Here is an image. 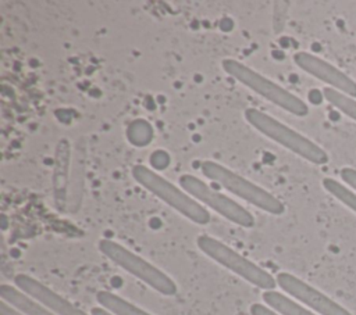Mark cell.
<instances>
[{"label":"cell","mask_w":356,"mask_h":315,"mask_svg":"<svg viewBox=\"0 0 356 315\" xmlns=\"http://www.w3.org/2000/svg\"><path fill=\"white\" fill-rule=\"evenodd\" d=\"M263 300L268 307H271L275 312L281 315H316L306 309L305 307H302L300 304L274 290L264 291Z\"/></svg>","instance_id":"14"},{"label":"cell","mask_w":356,"mask_h":315,"mask_svg":"<svg viewBox=\"0 0 356 315\" xmlns=\"http://www.w3.org/2000/svg\"><path fill=\"white\" fill-rule=\"evenodd\" d=\"M14 283L21 291L38 300L40 304H43L47 309H50L56 315H88L86 312L75 307L72 303H70L68 300H65L64 297H61L60 294H57L43 283H40L39 280L25 273L17 275L14 278Z\"/></svg>","instance_id":"10"},{"label":"cell","mask_w":356,"mask_h":315,"mask_svg":"<svg viewBox=\"0 0 356 315\" xmlns=\"http://www.w3.org/2000/svg\"><path fill=\"white\" fill-rule=\"evenodd\" d=\"M99 250L114 264L136 276L156 291L164 296H174L177 293V284L170 276L124 246L110 239H102L99 241Z\"/></svg>","instance_id":"5"},{"label":"cell","mask_w":356,"mask_h":315,"mask_svg":"<svg viewBox=\"0 0 356 315\" xmlns=\"http://www.w3.org/2000/svg\"><path fill=\"white\" fill-rule=\"evenodd\" d=\"M324 189L331 193L335 198H338L341 203H343L346 207L353 210L356 212V193L350 191L349 187L339 183L338 180L332 178H324L323 179Z\"/></svg>","instance_id":"16"},{"label":"cell","mask_w":356,"mask_h":315,"mask_svg":"<svg viewBox=\"0 0 356 315\" xmlns=\"http://www.w3.org/2000/svg\"><path fill=\"white\" fill-rule=\"evenodd\" d=\"M97 303L107 311H110L114 315H152L139 307L134 305L132 303L121 298L120 296L102 290L96 294Z\"/></svg>","instance_id":"13"},{"label":"cell","mask_w":356,"mask_h":315,"mask_svg":"<svg viewBox=\"0 0 356 315\" xmlns=\"http://www.w3.org/2000/svg\"><path fill=\"white\" fill-rule=\"evenodd\" d=\"M222 68L228 75L239 80L242 85L248 86L253 92L259 93L264 99L281 107L282 110L298 117H305L309 114V107L306 105L305 101H302L299 97L285 90L280 85L274 83L273 80L267 79L261 74L243 65L242 62L228 58L222 61Z\"/></svg>","instance_id":"3"},{"label":"cell","mask_w":356,"mask_h":315,"mask_svg":"<svg viewBox=\"0 0 356 315\" xmlns=\"http://www.w3.org/2000/svg\"><path fill=\"white\" fill-rule=\"evenodd\" d=\"M202 172L209 179L220 183L228 191L246 200L248 203L256 205L263 211L280 215L285 210L284 204L271 193L214 161H204L202 164Z\"/></svg>","instance_id":"4"},{"label":"cell","mask_w":356,"mask_h":315,"mask_svg":"<svg viewBox=\"0 0 356 315\" xmlns=\"http://www.w3.org/2000/svg\"><path fill=\"white\" fill-rule=\"evenodd\" d=\"M0 297L3 301H6L24 315H56L38 300L10 284L0 286Z\"/></svg>","instance_id":"12"},{"label":"cell","mask_w":356,"mask_h":315,"mask_svg":"<svg viewBox=\"0 0 356 315\" xmlns=\"http://www.w3.org/2000/svg\"><path fill=\"white\" fill-rule=\"evenodd\" d=\"M250 315H280V314H277L275 311L267 308L263 304H257L256 303V304L250 305Z\"/></svg>","instance_id":"18"},{"label":"cell","mask_w":356,"mask_h":315,"mask_svg":"<svg viewBox=\"0 0 356 315\" xmlns=\"http://www.w3.org/2000/svg\"><path fill=\"white\" fill-rule=\"evenodd\" d=\"M90 315H114V314H111L110 311H107V309H104V308L95 307V308H92Z\"/></svg>","instance_id":"20"},{"label":"cell","mask_w":356,"mask_h":315,"mask_svg":"<svg viewBox=\"0 0 356 315\" xmlns=\"http://www.w3.org/2000/svg\"><path fill=\"white\" fill-rule=\"evenodd\" d=\"M245 117L248 122L264 136L270 137L271 140L277 142L292 153L300 155L302 158L317 165H324L328 162L330 157L320 146H317L303 135L298 133L296 130L291 129L289 126L284 125L282 122L277 121L275 118L256 108H248L245 111Z\"/></svg>","instance_id":"1"},{"label":"cell","mask_w":356,"mask_h":315,"mask_svg":"<svg viewBox=\"0 0 356 315\" xmlns=\"http://www.w3.org/2000/svg\"><path fill=\"white\" fill-rule=\"evenodd\" d=\"M339 175L346 185H349L352 189L356 190V169H353L350 167H343V168H341Z\"/></svg>","instance_id":"17"},{"label":"cell","mask_w":356,"mask_h":315,"mask_svg":"<svg viewBox=\"0 0 356 315\" xmlns=\"http://www.w3.org/2000/svg\"><path fill=\"white\" fill-rule=\"evenodd\" d=\"M197 247L211 259L218 262L220 265L228 268L242 279L248 280L253 286H257L263 290H274L277 286V280L263 268L256 265L254 262L249 261L248 258L242 257L236 251H234L227 244L221 243L220 240L202 235L196 240Z\"/></svg>","instance_id":"6"},{"label":"cell","mask_w":356,"mask_h":315,"mask_svg":"<svg viewBox=\"0 0 356 315\" xmlns=\"http://www.w3.org/2000/svg\"><path fill=\"white\" fill-rule=\"evenodd\" d=\"M0 315H24V314H21L18 309H15L14 307H11L10 304H7L6 301L1 300V303H0Z\"/></svg>","instance_id":"19"},{"label":"cell","mask_w":356,"mask_h":315,"mask_svg":"<svg viewBox=\"0 0 356 315\" xmlns=\"http://www.w3.org/2000/svg\"><path fill=\"white\" fill-rule=\"evenodd\" d=\"M70 164H71V146L68 139H61L56 146L54 167H53V176H51L53 196L60 210H63V207H65V203H67Z\"/></svg>","instance_id":"11"},{"label":"cell","mask_w":356,"mask_h":315,"mask_svg":"<svg viewBox=\"0 0 356 315\" xmlns=\"http://www.w3.org/2000/svg\"><path fill=\"white\" fill-rule=\"evenodd\" d=\"M179 185L188 194L193 196L228 221L243 228H252L254 225V218L246 208L235 203L232 198L216 191L200 179L186 173L179 178Z\"/></svg>","instance_id":"7"},{"label":"cell","mask_w":356,"mask_h":315,"mask_svg":"<svg viewBox=\"0 0 356 315\" xmlns=\"http://www.w3.org/2000/svg\"><path fill=\"white\" fill-rule=\"evenodd\" d=\"M323 94L325 100L332 104L335 108L342 111L345 115L356 121V100L353 97H349L332 87H324Z\"/></svg>","instance_id":"15"},{"label":"cell","mask_w":356,"mask_h":315,"mask_svg":"<svg viewBox=\"0 0 356 315\" xmlns=\"http://www.w3.org/2000/svg\"><path fill=\"white\" fill-rule=\"evenodd\" d=\"M293 61L296 65L310 74L312 76L325 82L330 87L349 96L356 97V82L350 79L346 74L331 65L330 62L310 54L306 51H299L293 56Z\"/></svg>","instance_id":"9"},{"label":"cell","mask_w":356,"mask_h":315,"mask_svg":"<svg viewBox=\"0 0 356 315\" xmlns=\"http://www.w3.org/2000/svg\"><path fill=\"white\" fill-rule=\"evenodd\" d=\"M275 280L284 291L321 315H352L348 309L341 307L328 296L288 272L278 273Z\"/></svg>","instance_id":"8"},{"label":"cell","mask_w":356,"mask_h":315,"mask_svg":"<svg viewBox=\"0 0 356 315\" xmlns=\"http://www.w3.org/2000/svg\"><path fill=\"white\" fill-rule=\"evenodd\" d=\"M132 176L145 189L152 191L188 219L199 225H206L210 222V214L204 207L200 205V203L193 200L185 190L178 189L170 180L164 179L152 169L143 165H135L132 168Z\"/></svg>","instance_id":"2"}]
</instances>
